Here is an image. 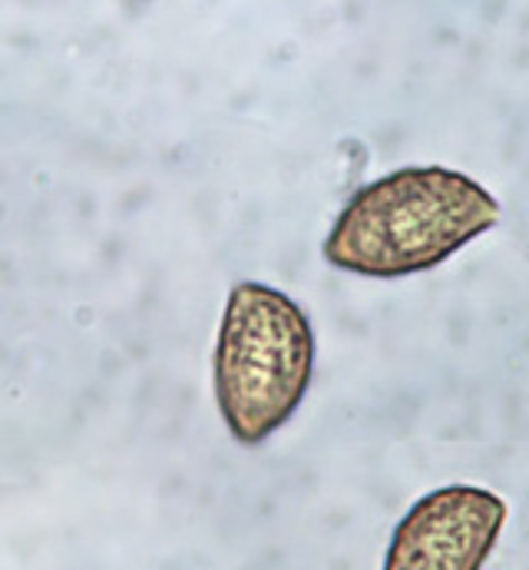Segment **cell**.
Instances as JSON below:
<instances>
[{"label": "cell", "mask_w": 529, "mask_h": 570, "mask_svg": "<svg viewBox=\"0 0 529 570\" xmlns=\"http://www.w3.org/2000/svg\"><path fill=\"white\" fill-rule=\"evenodd\" d=\"M507 514V501L490 488H437L417 498L397 521L385 570H483Z\"/></svg>", "instance_id": "3"}, {"label": "cell", "mask_w": 529, "mask_h": 570, "mask_svg": "<svg viewBox=\"0 0 529 570\" xmlns=\"http://www.w3.org/2000/svg\"><path fill=\"white\" fill-rule=\"evenodd\" d=\"M305 308L264 283L232 285L212 355L216 405L229 434L259 448L301 409L315 375Z\"/></svg>", "instance_id": "2"}, {"label": "cell", "mask_w": 529, "mask_h": 570, "mask_svg": "<svg viewBox=\"0 0 529 570\" xmlns=\"http://www.w3.org/2000/svg\"><path fill=\"white\" fill-rule=\"evenodd\" d=\"M500 219V203L467 173L403 166L361 186L325 236L321 256L365 279H403L447 263Z\"/></svg>", "instance_id": "1"}]
</instances>
